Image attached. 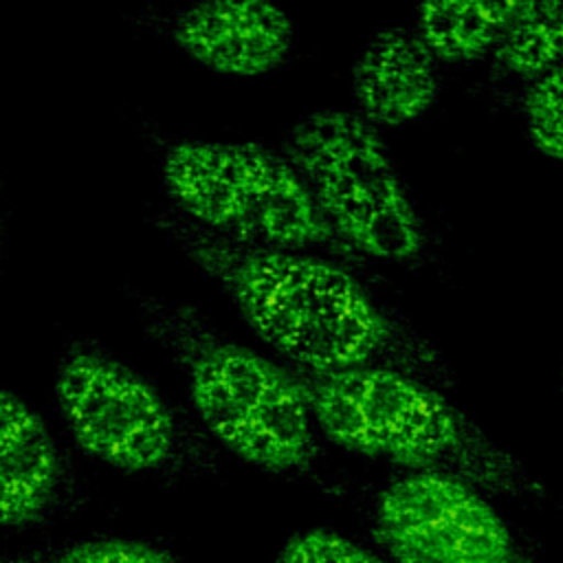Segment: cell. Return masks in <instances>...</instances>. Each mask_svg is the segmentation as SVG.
Here are the masks:
<instances>
[{"label": "cell", "instance_id": "cell-1", "mask_svg": "<svg viewBox=\"0 0 563 563\" xmlns=\"http://www.w3.org/2000/svg\"><path fill=\"white\" fill-rule=\"evenodd\" d=\"M154 227L233 303L246 328L286 367L303 372L394 369L442 391L455 385L440 347L345 264L310 251L218 238L176 211Z\"/></svg>", "mask_w": 563, "mask_h": 563}, {"label": "cell", "instance_id": "cell-2", "mask_svg": "<svg viewBox=\"0 0 563 563\" xmlns=\"http://www.w3.org/2000/svg\"><path fill=\"white\" fill-rule=\"evenodd\" d=\"M323 440L402 468L462 479L488 497L541 504L545 484L446 394L394 369L288 367Z\"/></svg>", "mask_w": 563, "mask_h": 563}, {"label": "cell", "instance_id": "cell-3", "mask_svg": "<svg viewBox=\"0 0 563 563\" xmlns=\"http://www.w3.org/2000/svg\"><path fill=\"white\" fill-rule=\"evenodd\" d=\"M143 332L180 369L205 433L242 462L279 477L312 475L321 433L295 374L224 336L194 306L128 288Z\"/></svg>", "mask_w": 563, "mask_h": 563}, {"label": "cell", "instance_id": "cell-4", "mask_svg": "<svg viewBox=\"0 0 563 563\" xmlns=\"http://www.w3.org/2000/svg\"><path fill=\"white\" fill-rule=\"evenodd\" d=\"M158 172L169 209L218 238L363 262L330 229L279 150L180 136L165 145Z\"/></svg>", "mask_w": 563, "mask_h": 563}, {"label": "cell", "instance_id": "cell-5", "mask_svg": "<svg viewBox=\"0 0 563 563\" xmlns=\"http://www.w3.org/2000/svg\"><path fill=\"white\" fill-rule=\"evenodd\" d=\"M279 152L306 183L336 238L358 257L396 266L429 255L427 224L383 132L356 110L319 108L295 119Z\"/></svg>", "mask_w": 563, "mask_h": 563}, {"label": "cell", "instance_id": "cell-6", "mask_svg": "<svg viewBox=\"0 0 563 563\" xmlns=\"http://www.w3.org/2000/svg\"><path fill=\"white\" fill-rule=\"evenodd\" d=\"M59 416L81 453L132 475L191 477L218 468L198 429L141 372L95 339H73L55 369Z\"/></svg>", "mask_w": 563, "mask_h": 563}, {"label": "cell", "instance_id": "cell-7", "mask_svg": "<svg viewBox=\"0 0 563 563\" xmlns=\"http://www.w3.org/2000/svg\"><path fill=\"white\" fill-rule=\"evenodd\" d=\"M367 530L389 563H537L479 488L438 473H400L372 495Z\"/></svg>", "mask_w": 563, "mask_h": 563}, {"label": "cell", "instance_id": "cell-8", "mask_svg": "<svg viewBox=\"0 0 563 563\" xmlns=\"http://www.w3.org/2000/svg\"><path fill=\"white\" fill-rule=\"evenodd\" d=\"M134 22L202 68L229 77H262L282 68L297 42L290 15L268 0H200L141 11Z\"/></svg>", "mask_w": 563, "mask_h": 563}, {"label": "cell", "instance_id": "cell-9", "mask_svg": "<svg viewBox=\"0 0 563 563\" xmlns=\"http://www.w3.org/2000/svg\"><path fill=\"white\" fill-rule=\"evenodd\" d=\"M84 484L46 420L0 387V528H33L73 512Z\"/></svg>", "mask_w": 563, "mask_h": 563}, {"label": "cell", "instance_id": "cell-10", "mask_svg": "<svg viewBox=\"0 0 563 563\" xmlns=\"http://www.w3.org/2000/svg\"><path fill=\"white\" fill-rule=\"evenodd\" d=\"M438 64L411 26H378L350 68L354 110L378 130L413 123L440 97Z\"/></svg>", "mask_w": 563, "mask_h": 563}, {"label": "cell", "instance_id": "cell-11", "mask_svg": "<svg viewBox=\"0 0 563 563\" xmlns=\"http://www.w3.org/2000/svg\"><path fill=\"white\" fill-rule=\"evenodd\" d=\"M517 2L435 0L413 11V31L438 62L466 64L490 55Z\"/></svg>", "mask_w": 563, "mask_h": 563}, {"label": "cell", "instance_id": "cell-12", "mask_svg": "<svg viewBox=\"0 0 563 563\" xmlns=\"http://www.w3.org/2000/svg\"><path fill=\"white\" fill-rule=\"evenodd\" d=\"M490 57L499 77L526 86L563 62V2H517Z\"/></svg>", "mask_w": 563, "mask_h": 563}, {"label": "cell", "instance_id": "cell-13", "mask_svg": "<svg viewBox=\"0 0 563 563\" xmlns=\"http://www.w3.org/2000/svg\"><path fill=\"white\" fill-rule=\"evenodd\" d=\"M20 563H187L158 543L130 537H99L15 554Z\"/></svg>", "mask_w": 563, "mask_h": 563}, {"label": "cell", "instance_id": "cell-14", "mask_svg": "<svg viewBox=\"0 0 563 563\" xmlns=\"http://www.w3.org/2000/svg\"><path fill=\"white\" fill-rule=\"evenodd\" d=\"M521 114L528 141L543 156L563 161V62L526 86Z\"/></svg>", "mask_w": 563, "mask_h": 563}, {"label": "cell", "instance_id": "cell-15", "mask_svg": "<svg viewBox=\"0 0 563 563\" xmlns=\"http://www.w3.org/2000/svg\"><path fill=\"white\" fill-rule=\"evenodd\" d=\"M268 563H389L378 550L325 526L286 537Z\"/></svg>", "mask_w": 563, "mask_h": 563}, {"label": "cell", "instance_id": "cell-16", "mask_svg": "<svg viewBox=\"0 0 563 563\" xmlns=\"http://www.w3.org/2000/svg\"><path fill=\"white\" fill-rule=\"evenodd\" d=\"M0 563H20L18 556H0Z\"/></svg>", "mask_w": 563, "mask_h": 563}, {"label": "cell", "instance_id": "cell-17", "mask_svg": "<svg viewBox=\"0 0 563 563\" xmlns=\"http://www.w3.org/2000/svg\"><path fill=\"white\" fill-rule=\"evenodd\" d=\"M0 249H2V218H0Z\"/></svg>", "mask_w": 563, "mask_h": 563}, {"label": "cell", "instance_id": "cell-18", "mask_svg": "<svg viewBox=\"0 0 563 563\" xmlns=\"http://www.w3.org/2000/svg\"><path fill=\"white\" fill-rule=\"evenodd\" d=\"M561 385H563V358H561Z\"/></svg>", "mask_w": 563, "mask_h": 563}]
</instances>
